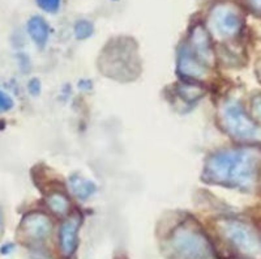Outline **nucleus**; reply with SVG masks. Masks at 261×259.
<instances>
[{"mask_svg": "<svg viewBox=\"0 0 261 259\" xmlns=\"http://www.w3.org/2000/svg\"><path fill=\"white\" fill-rule=\"evenodd\" d=\"M227 235L234 245H237L239 249L247 252L248 254L258 252V240L246 225L241 224V223L229 224Z\"/></svg>", "mask_w": 261, "mask_h": 259, "instance_id": "39448f33", "label": "nucleus"}, {"mask_svg": "<svg viewBox=\"0 0 261 259\" xmlns=\"http://www.w3.org/2000/svg\"><path fill=\"white\" fill-rule=\"evenodd\" d=\"M176 248L183 256L188 259H208L209 258V248L205 240L200 236L192 233H184L176 240Z\"/></svg>", "mask_w": 261, "mask_h": 259, "instance_id": "20e7f679", "label": "nucleus"}, {"mask_svg": "<svg viewBox=\"0 0 261 259\" xmlns=\"http://www.w3.org/2000/svg\"><path fill=\"white\" fill-rule=\"evenodd\" d=\"M1 228H3V215H1V211H0V232H1Z\"/></svg>", "mask_w": 261, "mask_h": 259, "instance_id": "f3484780", "label": "nucleus"}, {"mask_svg": "<svg viewBox=\"0 0 261 259\" xmlns=\"http://www.w3.org/2000/svg\"><path fill=\"white\" fill-rule=\"evenodd\" d=\"M71 183H72V189L75 194L81 199H86L96 191L93 183L83 180V178H72Z\"/></svg>", "mask_w": 261, "mask_h": 259, "instance_id": "6e6552de", "label": "nucleus"}, {"mask_svg": "<svg viewBox=\"0 0 261 259\" xmlns=\"http://www.w3.org/2000/svg\"><path fill=\"white\" fill-rule=\"evenodd\" d=\"M252 4H254L255 7L259 8V9H261V0H250Z\"/></svg>", "mask_w": 261, "mask_h": 259, "instance_id": "dca6fc26", "label": "nucleus"}, {"mask_svg": "<svg viewBox=\"0 0 261 259\" xmlns=\"http://www.w3.org/2000/svg\"><path fill=\"white\" fill-rule=\"evenodd\" d=\"M12 250H13V245L12 244H7V245H3L0 248V253L1 254H9Z\"/></svg>", "mask_w": 261, "mask_h": 259, "instance_id": "2eb2a0df", "label": "nucleus"}, {"mask_svg": "<svg viewBox=\"0 0 261 259\" xmlns=\"http://www.w3.org/2000/svg\"><path fill=\"white\" fill-rule=\"evenodd\" d=\"M33 223H31V227H30V235H33V237H35V239H41V237H45L46 235H48V229H50V227H48V220H46V219H39V218H35L34 220H31Z\"/></svg>", "mask_w": 261, "mask_h": 259, "instance_id": "1a4fd4ad", "label": "nucleus"}, {"mask_svg": "<svg viewBox=\"0 0 261 259\" xmlns=\"http://www.w3.org/2000/svg\"><path fill=\"white\" fill-rule=\"evenodd\" d=\"M226 123L231 134L241 139H250L258 135V128L244 114L239 105H229L226 107Z\"/></svg>", "mask_w": 261, "mask_h": 259, "instance_id": "7ed1b4c3", "label": "nucleus"}, {"mask_svg": "<svg viewBox=\"0 0 261 259\" xmlns=\"http://www.w3.org/2000/svg\"><path fill=\"white\" fill-rule=\"evenodd\" d=\"M60 248L65 257L72 256L77 248V224L73 221L65 223L60 229Z\"/></svg>", "mask_w": 261, "mask_h": 259, "instance_id": "423d86ee", "label": "nucleus"}, {"mask_svg": "<svg viewBox=\"0 0 261 259\" xmlns=\"http://www.w3.org/2000/svg\"><path fill=\"white\" fill-rule=\"evenodd\" d=\"M94 26L90 21L80 20L75 25V35L77 39H86L93 34Z\"/></svg>", "mask_w": 261, "mask_h": 259, "instance_id": "9d476101", "label": "nucleus"}, {"mask_svg": "<svg viewBox=\"0 0 261 259\" xmlns=\"http://www.w3.org/2000/svg\"><path fill=\"white\" fill-rule=\"evenodd\" d=\"M255 172V157L246 151L220 153L213 156L206 165V177L210 180L237 187H247L252 183Z\"/></svg>", "mask_w": 261, "mask_h": 259, "instance_id": "f257e3e1", "label": "nucleus"}, {"mask_svg": "<svg viewBox=\"0 0 261 259\" xmlns=\"http://www.w3.org/2000/svg\"><path fill=\"white\" fill-rule=\"evenodd\" d=\"M37 4L46 12L54 13L60 8V0H37Z\"/></svg>", "mask_w": 261, "mask_h": 259, "instance_id": "9b49d317", "label": "nucleus"}, {"mask_svg": "<svg viewBox=\"0 0 261 259\" xmlns=\"http://www.w3.org/2000/svg\"><path fill=\"white\" fill-rule=\"evenodd\" d=\"M13 107V101L8 94L0 89V111H8Z\"/></svg>", "mask_w": 261, "mask_h": 259, "instance_id": "f8f14e48", "label": "nucleus"}, {"mask_svg": "<svg viewBox=\"0 0 261 259\" xmlns=\"http://www.w3.org/2000/svg\"><path fill=\"white\" fill-rule=\"evenodd\" d=\"M50 203H51V207L55 210V212H64V210L67 208V202L63 199V198L55 195L54 198L50 199Z\"/></svg>", "mask_w": 261, "mask_h": 259, "instance_id": "ddd939ff", "label": "nucleus"}, {"mask_svg": "<svg viewBox=\"0 0 261 259\" xmlns=\"http://www.w3.org/2000/svg\"><path fill=\"white\" fill-rule=\"evenodd\" d=\"M29 90H30V93L33 94V96H37V94H39V92H41V83H39V80L37 79H33L29 83Z\"/></svg>", "mask_w": 261, "mask_h": 259, "instance_id": "4468645a", "label": "nucleus"}, {"mask_svg": "<svg viewBox=\"0 0 261 259\" xmlns=\"http://www.w3.org/2000/svg\"><path fill=\"white\" fill-rule=\"evenodd\" d=\"M28 33L35 45L43 47L48 39L50 29H48L47 22L43 18L39 16H34L28 21Z\"/></svg>", "mask_w": 261, "mask_h": 259, "instance_id": "0eeeda50", "label": "nucleus"}, {"mask_svg": "<svg viewBox=\"0 0 261 259\" xmlns=\"http://www.w3.org/2000/svg\"><path fill=\"white\" fill-rule=\"evenodd\" d=\"M210 26L221 37H231L241 29L242 18L233 8L218 5L210 14Z\"/></svg>", "mask_w": 261, "mask_h": 259, "instance_id": "f03ea898", "label": "nucleus"}]
</instances>
